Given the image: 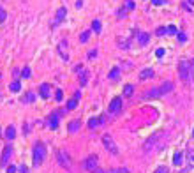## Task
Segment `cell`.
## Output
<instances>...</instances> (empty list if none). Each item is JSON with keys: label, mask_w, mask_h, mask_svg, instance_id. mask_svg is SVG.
Returning a JSON list of instances; mask_svg holds the SVG:
<instances>
[{"label": "cell", "mask_w": 194, "mask_h": 173, "mask_svg": "<svg viewBox=\"0 0 194 173\" xmlns=\"http://www.w3.org/2000/svg\"><path fill=\"white\" fill-rule=\"evenodd\" d=\"M104 173H127V168H115V170H106Z\"/></svg>", "instance_id": "83f0119b"}, {"label": "cell", "mask_w": 194, "mask_h": 173, "mask_svg": "<svg viewBox=\"0 0 194 173\" xmlns=\"http://www.w3.org/2000/svg\"><path fill=\"white\" fill-rule=\"evenodd\" d=\"M164 2H166V0H152V4H154V6H162Z\"/></svg>", "instance_id": "f35d334b"}, {"label": "cell", "mask_w": 194, "mask_h": 173, "mask_svg": "<svg viewBox=\"0 0 194 173\" xmlns=\"http://www.w3.org/2000/svg\"><path fill=\"white\" fill-rule=\"evenodd\" d=\"M178 41H180V43H185V41H187V35H185V32H178Z\"/></svg>", "instance_id": "1f68e13d"}, {"label": "cell", "mask_w": 194, "mask_h": 173, "mask_svg": "<svg viewBox=\"0 0 194 173\" xmlns=\"http://www.w3.org/2000/svg\"><path fill=\"white\" fill-rule=\"evenodd\" d=\"M44 159H46V147H44V143H35V145H34V150H32L34 166L35 168L41 166V164L44 162Z\"/></svg>", "instance_id": "7a4b0ae2"}, {"label": "cell", "mask_w": 194, "mask_h": 173, "mask_svg": "<svg viewBox=\"0 0 194 173\" xmlns=\"http://www.w3.org/2000/svg\"><path fill=\"white\" fill-rule=\"evenodd\" d=\"M81 6H83V0H76V7H78V9H81Z\"/></svg>", "instance_id": "7bdbcfd3"}, {"label": "cell", "mask_w": 194, "mask_h": 173, "mask_svg": "<svg viewBox=\"0 0 194 173\" xmlns=\"http://www.w3.org/2000/svg\"><path fill=\"white\" fill-rule=\"evenodd\" d=\"M192 138H194V131H192Z\"/></svg>", "instance_id": "ee69618b"}, {"label": "cell", "mask_w": 194, "mask_h": 173, "mask_svg": "<svg viewBox=\"0 0 194 173\" xmlns=\"http://www.w3.org/2000/svg\"><path fill=\"white\" fill-rule=\"evenodd\" d=\"M6 18H7V14H6V9L0 6V23H4L6 21Z\"/></svg>", "instance_id": "4dcf8cb0"}, {"label": "cell", "mask_w": 194, "mask_h": 173, "mask_svg": "<svg viewBox=\"0 0 194 173\" xmlns=\"http://www.w3.org/2000/svg\"><path fill=\"white\" fill-rule=\"evenodd\" d=\"M173 81H164L161 86H155V88H152V90H148V92H145V96H143V99H154V97H161V96H164V94H169L173 90Z\"/></svg>", "instance_id": "6da1fadb"}, {"label": "cell", "mask_w": 194, "mask_h": 173, "mask_svg": "<svg viewBox=\"0 0 194 173\" xmlns=\"http://www.w3.org/2000/svg\"><path fill=\"white\" fill-rule=\"evenodd\" d=\"M21 76H23V78H32V71H30V67H28V65H25V67H23Z\"/></svg>", "instance_id": "484cf974"}, {"label": "cell", "mask_w": 194, "mask_h": 173, "mask_svg": "<svg viewBox=\"0 0 194 173\" xmlns=\"http://www.w3.org/2000/svg\"><path fill=\"white\" fill-rule=\"evenodd\" d=\"M168 171H169V170H168L166 166H159V168H157V170H155L154 173H168Z\"/></svg>", "instance_id": "836d02e7"}, {"label": "cell", "mask_w": 194, "mask_h": 173, "mask_svg": "<svg viewBox=\"0 0 194 173\" xmlns=\"http://www.w3.org/2000/svg\"><path fill=\"white\" fill-rule=\"evenodd\" d=\"M189 162H191V166H194V150L189 152Z\"/></svg>", "instance_id": "d590c367"}, {"label": "cell", "mask_w": 194, "mask_h": 173, "mask_svg": "<svg viewBox=\"0 0 194 173\" xmlns=\"http://www.w3.org/2000/svg\"><path fill=\"white\" fill-rule=\"evenodd\" d=\"M125 14H127V9H118L117 11V16L118 18H125Z\"/></svg>", "instance_id": "d6a6232c"}, {"label": "cell", "mask_w": 194, "mask_h": 173, "mask_svg": "<svg viewBox=\"0 0 194 173\" xmlns=\"http://www.w3.org/2000/svg\"><path fill=\"white\" fill-rule=\"evenodd\" d=\"M11 154H12V147L7 145L6 148H4V152H2V157H0V164H2V166H7V161H9Z\"/></svg>", "instance_id": "9c48e42d"}, {"label": "cell", "mask_w": 194, "mask_h": 173, "mask_svg": "<svg viewBox=\"0 0 194 173\" xmlns=\"http://www.w3.org/2000/svg\"><path fill=\"white\" fill-rule=\"evenodd\" d=\"M64 113H65V110H57V111H53V113L48 117V125L51 129H57V127H58V117H62Z\"/></svg>", "instance_id": "277c9868"}, {"label": "cell", "mask_w": 194, "mask_h": 173, "mask_svg": "<svg viewBox=\"0 0 194 173\" xmlns=\"http://www.w3.org/2000/svg\"><path fill=\"white\" fill-rule=\"evenodd\" d=\"M20 101H21V104H27V103H34V101H35V94H34L32 90H30V92H27V94H25V96H23L21 99H20Z\"/></svg>", "instance_id": "9a60e30c"}, {"label": "cell", "mask_w": 194, "mask_h": 173, "mask_svg": "<svg viewBox=\"0 0 194 173\" xmlns=\"http://www.w3.org/2000/svg\"><path fill=\"white\" fill-rule=\"evenodd\" d=\"M178 76L183 83H189L191 81V62L189 60H182L178 64Z\"/></svg>", "instance_id": "3957f363"}, {"label": "cell", "mask_w": 194, "mask_h": 173, "mask_svg": "<svg viewBox=\"0 0 194 173\" xmlns=\"http://www.w3.org/2000/svg\"><path fill=\"white\" fill-rule=\"evenodd\" d=\"M9 90H11V92H20V90H21V85H20V81H18V80L11 81V85H9Z\"/></svg>", "instance_id": "44dd1931"}, {"label": "cell", "mask_w": 194, "mask_h": 173, "mask_svg": "<svg viewBox=\"0 0 194 173\" xmlns=\"http://www.w3.org/2000/svg\"><path fill=\"white\" fill-rule=\"evenodd\" d=\"M14 136H16V129H14V125H7L6 138H7V140H14Z\"/></svg>", "instance_id": "ac0fdd59"}, {"label": "cell", "mask_w": 194, "mask_h": 173, "mask_svg": "<svg viewBox=\"0 0 194 173\" xmlns=\"http://www.w3.org/2000/svg\"><path fill=\"white\" fill-rule=\"evenodd\" d=\"M191 80H192V85H194V60H191Z\"/></svg>", "instance_id": "e575fe53"}, {"label": "cell", "mask_w": 194, "mask_h": 173, "mask_svg": "<svg viewBox=\"0 0 194 173\" xmlns=\"http://www.w3.org/2000/svg\"><path fill=\"white\" fill-rule=\"evenodd\" d=\"M154 76V71L150 69V67H146V69H143L140 72V80H148V78H152Z\"/></svg>", "instance_id": "e0dca14e"}, {"label": "cell", "mask_w": 194, "mask_h": 173, "mask_svg": "<svg viewBox=\"0 0 194 173\" xmlns=\"http://www.w3.org/2000/svg\"><path fill=\"white\" fill-rule=\"evenodd\" d=\"M86 57H88V58H94V57H97V51H95V49H92V51H88Z\"/></svg>", "instance_id": "74e56055"}, {"label": "cell", "mask_w": 194, "mask_h": 173, "mask_svg": "<svg viewBox=\"0 0 194 173\" xmlns=\"http://www.w3.org/2000/svg\"><path fill=\"white\" fill-rule=\"evenodd\" d=\"M65 16H67V9H65V7H60L58 11H57V14H55L53 27H57V25H60V23H64Z\"/></svg>", "instance_id": "ba28073f"}, {"label": "cell", "mask_w": 194, "mask_h": 173, "mask_svg": "<svg viewBox=\"0 0 194 173\" xmlns=\"http://www.w3.org/2000/svg\"><path fill=\"white\" fill-rule=\"evenodd\" d=\"M80 127H81L80 120H72V122H69V125H67V131H69V133H78Z\"/></svg>", "instance_id": "5bb4252c"}, {"label": "cell", "mask_w": 194, "mask_h": 173, "mask_svg": "<svg viewBox=\"0 0 194 173\" xmlns=\"http://www.w3.org/2000/svg\"><path fill=\"white\" fill-rule=\"evenodd\" d=\"M0 78H2V74H0Z\"/></svg>", "instance_id": "f6af8a7d"}, {"label": "cell", "mask_w": 194, "mask_h": 173, "mask_svg": "<svg viewBox=\"0 0 194 173\" xmlns=\"http://www.w3.org/2000/svg\"><path fill=\"white\" fill-rule=\"evenodd\" d=\"M76 106H78V99L76 97H72V99H69V101H67V106H65V110H76Z\"/></svg>", "instance_id": "7402d4cb"}, {"label": "cell", "mask_w": 194, "mask_h": 173, "mask_svg": "<svg viewBox=\"0 0 194 173\" xmlns=\"http://www.w3.org/2000/svg\"><path fill=\"white\" fill-rule=\"evenodd\" d=\"M168 34V27H159L155 30V35H159V37H162V35H166Z\"/></svg>", "instance_id": "4316f807"}, {"label": "cell", "mask_w": 194, "mask_h": 173, "mask_svg": "<svg viewBox=\"0 0 194 173\" xmlns=\"http://www.w3.org/2000/svg\"><path fill=\"white\" fill-rule=\"evenodd\" d=\"M62 99H64V92H62V90H57V92H55V101H57V103H60V101H62Z\"/></svg>", "instance_id": "f1b7e54d"}, {"label": "cell", "mask_w": 194, "mask_h": 173, "mask_svg": "<svg viewBox=\"0 0 194 173\" xmlns=\"http://www.w3.org/2000/svg\"><path fill=\"white\" fill-rule=\"evenodd\" d=\"M83 168H85L86 171H90V173H95L97 170V156H88L83 161Z\"/></svg>", "instance_id": "8992f818"}, {"label": "cell", "mask_w": 194, "mask_h": 173, "mask_svg": "<svg viewBox=\"0 0 194 173\" xmlns=\"http://www.w3.org/2000/svg\"><path fill=\"white\" fill-rule=\"evenodd\" d=\"M168 32H169V34H177L178 30H177V27H175V25H169V27H168Z\"/></svg>", "instance_id": "8d00e7d4"}, {"label": "cell", "mask_w": 194, "mask_h": 173, "mask_svg": "<svg viewBox=\"0 0 194 173\" xmlns=\"http://www.w3.org/2000/svg\"><path fill=\"white\" fill-rule=\"evenodd\" d=\"M90 39V30H85V32H81V35H80V43H86Z\"/></svg>", "instance_id": "d4e9b609"}, {"label": "cell", "mask_w": 194, "mask_h": 173, "mask_svg": "<svg viewBox=\"0 0 194 173\" xmlns=\"http://www.w3.org/2000/svg\"><path fill=\"white\" fill-rule=\"evenodd\" d=\"M118 76H120V67H113V69H111V71H109V74H108V78H109V80H117V78H118Z\"/></svg>", "instance_id": "ffe728a7"}, {"label": "cell", "mask_w": 194, "mask_h": 173, "mask_svg": "<svg viewBox=\"0 0 194 173\" xmlns=\"http://www.w3.org/2000/svg\"><path fill=\"white\" fill-rule=\"evenodd\" d=\"M134 0H125V9H127V11H132V9H134Z\"/></svg>", "instance_id": "f546056e"}, {"label": "cell", "mask_w": 194, "mask_h": 173, "mask_svg": "<svg viewBox=\"0 0 194 173\" xmlns=\"http://www.w3.org/2000/svg\"><path fill=\"white\" fill-rule=\"evenodd\" d=\"M155 55H157V57H159V58H161L162 55H164V49H162V48H159V49H157V51H155Z\"/></svg>", "instance_id": "60d3db41"}, {"label": "cell", "mask_w": 194, "mask_h": 173, "mask_svg": "<svg viewBox=\"0 0 194 173\" xmlns=\"http://www.w3.org/2000/svg\"><path fill=\"white\" fill-rule=\"evenodd\" d=\"M132 92H134V86L131 85V83H127V85L124 86V96H125V97H131Z\"/></svg>", "instance_id": "603a6c76"}, {"label": "cell", "mask_w": 194, "mask_h": 173, "mask_svg": "<svg viewBox=\"0 0 194 173\" xmlns=\"http://www.w3.org/2000/svg\"><path fill=\"white\" fill-rule=\"evenodd\" d=\"M49 90H51V86H49V83H41V86H39V94H41V97L43 99H48L49 97Z\"/></svg>", "instance_id": "7c38bea8"}, {"label": "cell", "mask_w": 194, "mask_h": 173, "mask_svg": "<svg viewBox=\"0 0 194 173\" xmlns=\"http://www.w3.org/2000/svg\"><path fill=\"white\" fill-rule=\"evenodd\" d=\"M148 41H150V34H148V32H140V34H138V43H140L141 46L148 44Z\"/></svg>", "instance_id": "4fadbf2b"}, {"label": "cell", "mask_w": 194, "mask_h": 173, "mask_svg": "<svg viewBox=\"0 0 194 173\" xmlns=\"http://www.w3.org/2000/svg\"><path fill=\"white\" fill-rule=\"evenodd\" d=\"M27 171H28V168L21 164V166H20V173H27Z\"/></svg>", "instance_id": "b9f144b4"}, {"label": "cell", "mask_w": 194, "mask_h": 173, "mask_svg": "<svg viewBox=\"0 0 194 173\" xmlns=\"http://www.w3.org/2000/svg\"><path fill=\"white\" fill-rule=\"evenodd\" d=\"M103 143H104V147H106V150H109L111 154H115V156H118V148H117L113 138H111L109 134H104L103 136Z\"/></svg>", "instance_id": "5b68a950"}, {"label": "cell", "mask_w": 194, "mask_h": 173, "mask_svg": "<svg viewBox=\"0 0 194 173\" xmlns=\"http://www.w3.org/2000/svg\"><path fill=\"white\" fill-rule=\"evenodd\" d=\"M88 76H90V71H86V69H83L80 72V85L81 86H85L88 83Z\"/></svg>", "instance_id": "2e32d148"}, {"label": "cell", "mask_w": 194, "mask_h": 173, "mask_svg": "<svg viewBox=\"0 0 194 173\" xmlns=\"http://www.w3.org/2000/svg\"><path fill=\"white\" fill-rule=\"evenodd\" d=\"M104 122H106V119H104L103 115H101V117H92V119L88 120V127H90V129H95L97 125L104 124Z\"/></svg>", "instance_id": "8fae6325"}, {"label": "cell", "mask_w": 194, "mask_h": 173, "mask_svg": "<svg viewBox=\"0 0 194 173\" xmlns=\"http://www.w3.org/2000/svg\"><path fill=\"white\" fill-rule=\"evenodd\" d=\"M57 159H58V162L62 164L64 168H67V170H71V162H69V154L64 150H58L57 152Z\"/></svg>", "instance_id": "52a82bcc"}, {"label": "cell", "mask_w": 194, "mask_h": 173, "mask_svg": "<svg viewBox=\"0 0 194 173\" xmlns=\"http://www.w3.org/2000/svg\"><path fill=\"white\" fill-rule=\"evenodd\" d=\"M122 110V97H113V101L109 103V111L111 113H117Z\"/></svg>", "instance_id": "30bf717a"}, {"label": "cell", "mask_w": 194, "mask_h": 173, "mask_svg": "<svg viewBox=\"0 0 194 173\" xmlns=\"http://www.w3.org/2000/svg\"><path fill=\"white\" fill-rule=\"evenodd\" d=\"M7 173H16V166H7Z\"/></svg>", "instance_id": "ab89813d"}, {"label": "cell", "mask_w": 194, "mask_h": 173, "mask_svg": "<svg viewBox=\"0 0 194 173\" xmlns=\"http://www.w3.org/2000/svg\"><path fill=\"white\" fill-rule=\"evenodd\" d=\"M92 30L95 34L101 32V21H99V20H94V21H92Z\"/></svg>", "instance_id": "cb8c5ba5"}, {"label": "cell", "mask_w": 194, "mask_h": 173, "mask_svg": "<svg viewBox=\"0 0 194 173\" xmlns=\"http://www.w3.org/2000/svg\"><path fill=\"white\" fill-rule=\"evenodd\" d=\"M182 159H183V154L182 152H177V154L173 156V164H175V166H180V164L183 162Z\"/></svg>", "instance_id": "d6986e66"}]
</instances>
